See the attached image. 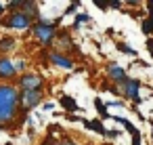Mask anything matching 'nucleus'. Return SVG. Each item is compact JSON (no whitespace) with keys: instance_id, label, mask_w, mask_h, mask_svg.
Instances as JSON below:
<instances>
[{"instance_id":"14","label":"nucleus","mask_w":153,"mask_h":145,"mask_svg":"<svg viewBox=\"0 0 153 145\" xmlns=\"http://www.w3.org/2000/svg\"><path fill=\"white\" fill-rule=\"evenodd\" d=\"M90 128H92V130H97V132H101V135H105V137L109 135V130H105V128H103V122H101V120H90Z\"/></svg>"},{"instance_id":"9","label":"nucleus","mask_w":153,"mask_h":145,"mask_svg":"<svg viewBox=\"0 0 153 145\" xmlns=\"http://www.w3.org/2000/svg\"><path fill=\"white\" fill-rule=\"evenodd\" d=\"M15 76H17V72H15L13 61L9 57H0V78L2 80H13Z\"/></svg>"},{"instance_id":"13","label":"nucleus","mask_w":153,"mask_h":145,"mask_svg":"<svg viewBox=\"0 0 153 145\" xmlns=\"http://www.w3.org/2000/svg\"><path fill=\"white\" fill-rule=\"evenodd\" d=\"M113 120H117V122H122L124 126H126V130L130 132V135H136V128L132 126V122H128L126 118H122V116H113Z\"/></svg>"},{"instance_id":"15","label":"nucleus","mask_w":153,"mask_h":145,"mask_svg":"<svg viewBox=\"0 0 153 145\" xmlns=\"http://www.w3.org/2000/svg\"><path fill=\"white\" fill-rule=\"evenodd\" d=\"M143 32H145V34H151V32H153V15H151L147 21H143Z\"/></svg>"},{"instance_id":"7","label":"nucleus","mask_w":153,"mask_h":145,"mask_svg":"<svg viewBox=\"0 0 153 145\" xmlns=\"http://www.w3.org/2000/svg\"><path fill=\"white\" fill-rule=\"evenodd\" d=\"M107 78H109L111 82H115V84H124V82L128 80L126 70H122V67L115 65V63H109V65H107Z\"/></svg>"},{"instance_id":"4","label":"nucleus","mask_w":153,"mask_h":145,"mask_svg":"<svg viewBox=\"0 0 153 145\" xmlns=\"http://www.w3.org/2000/svg\"><path fill=\"white\" fill-rule=\"evenodd\" d=\"M7 28H11V30H27V28H32V17L25 15L23 11H15L7 19Z\"/></svg>"},{"instance_id":"12","label":"nucleus","mask_w":153,"mask_h":145,"mask_svg":"<svg viewBox=\"0 0 153 145\" xmlns=\"http://www.w3.org/2000/svg\"><path fill=\"white\" fill-rule=\"evenodd\" d=\"M94 107L99 109V116H101V118H111V116H109V111H107V105H103V101H101V99H94Z\"/></svg>"},{"instance_id":"18","label":"nucleus","mask_w":153,"mask_h":145,"mask_svg":"<svg viewBox=\"0 0 153 145\" xmlns=\"http://www.w3.org/2000/svg\"><path fill=\"white\" fill-rule=\"evenodd\" d=\"M147 51H149V55L153 57V38H147Z\"/></svg>"},{"instance_id":"1","label":"nucleus","mask_w":153,"mask_h":145,"mask_svg":"<svg viewBox=\"0 0 153 145\" xmlns=\"http://www.w3.org/2000/svg\"><path fill=\"white\" fill-rule=\"evenodd\" d=\"M32 32H34V36L42 42V46H51V42H53V38H55V34H57V28H55V23L42 21V23L32 25Z\"/></svg>"},{"instance_id":"19","label":"nucleus","mask_w":153,"mask_h":145,"mask_svg":"<svg viewBox=\"0 0 153 145\" xmlns=\"http://www.w3.org/2000/svg\"><path fill=\"white\" fill-rule=\"evenodd\" d=\"M132 145H140V135H132Z\"/></svg>"},{"instance_id":"24","label":"nucleus","mask_w":153,"mask_h":145,"mask_svg":"<svg viewBox=\"0 0 153 145\" xmlns=\"http://www.w3.org/2000/svg\"><path fill=\"white\" fill-rule=\"evenodd\" d=\"M149 124H151V139H153V120H151Z\"/></svg>"},{"instance_id":"3","label":"nucleus","mask_w":153,"mask_h":145,"mask_svg":"<svg viewBox=\"0 0 153 145\" xmlns=\"http://www.w3.org/2000/svg\"><path fill=\"white\" fill-rule=\"evenodd\" d=\"M19 88L21 90H40L44 88V78L40 74H23L19 78Z\"/></svg>"},{"instance_id":"22","label":"nucleus","mask_w":153,"mask_h":145,"mask_svg":"<svg viewBox=\"0 0 153 145\" xmlns=\"http://www.w3.org/2000/svg\"><path fill=\"white\" fill-rule=\"evenodd\" d=\"M61 145H76V143H74V141H63Z\"/></svg>"},{"instance_id":"5","label":"nucleus","mask_w":153,"mask_h":145,"mask_svg":"<svg viewBox=\"0 0 153 145\" xmlns=\"http://www.w3.org/2000/svg\"><path fill=\"white\" fill-rule=\"evenodd\" d=\"M19 101H21L23 109L38 107V105L42 103V93H40V90H21V95H19Z\"/></svg>"},{"instance_id":"11","label":"nucleus","mask_w":153,"mask_h":145,"mask_svg":"<svg viewBox=\"0 0 153 145\" xmlns=\"http://www.w3.org/2000/svg\"><path fill=\"white\" fill-rule=\"evenodd\" d=\"M15 49V40L13 38H0V53H4V57H7V53H11Z\"/></svg>"},{"instance_id":"21","label":"nucleus","mask_w":153,"mask_h":145,"mask_svg":"<svg viewBox=\"0 0 153 145\" xmlns=\"http://www.w3.org/2000/svg\"><path fill=\"white\" fill-rule=\"evenodd\" d=\"M107 7H111V9H120L122 2H107Z\"/></svg>"},{"instance_id":"25","label":"nucleus","mask_w":153,"mask_h":145,"mask_svg":"<svg viewBox=\"0 0 153 145\" xmlns=\"http://www.w3.org/2000/svg\"><path fill=\"white\" fill-rule=\"evenodd\" d=\"M55 145H57V143H55Z\"/></svg>"},{"instance_id":"23","label":"nucleus","mask_w":153,"mask_h":145,"mask_svg":"<svg viewBox=\"0 0 153 145\" xmlns=\"http://www.w3.org/2000/svg\"><path fill=\"white\" fill-rule=\"evenodd\" d=\"M2 13H4V4H2V2H0V15H2Z\"/></svg>"},{"instance_id":"20","label":"nucleus","mask_w":153,"mask_h":145,"mask_svg":"<svg viewBox=\"0 0 153 145\" xmlns=\"http://www.w3.org/2000/svg\"><path fill=\"white\" fill-rule=\"evenodd\" d=\"M76 9H78V2H74V4H69V7H67V11H65V13H67V15H69V13H74V11H76Z\"/></svg>"},{"instance_id":"6","label":"nucleus","mask_w":153,"mask_h":145,"mask_svg":"<svg viewBox=\"0 0 153 145\" xmlns=\"http://www.w3.org/2000/svg\"><path fill=\"white\" fill-rule=\"evenodd\" d=\"M122 88H124V97H126V99H130L134 105H136V103H140V97H138L140 82H138V80H132V78H128V80L122 84Z\"/></svg>"},{"instance_id":"2","label":"nucleus","mask_w":153,"mask_h":145,"mask_svg":"<svg viewBox=\"0 0 153 145\" xmlns=\"http://www.w3.org/2000/svg\"><path fill=\"white\" fill-rule=\"evenodd\" d=\"M19 103V90L11 84H0V109H13Z\"/></svg>"},{"instance_id":"8","label":"nucleus","mask_w":153,"mask_h":145,"mask_svg":"<svg viewBox=\"0 0 153 145\" xmlns=\"http://www.w3.org/2000/svg\"><path fill=\"white\" fill-rule=\"evenodd\" d=\"M48 59H51V63L53 65H57V67H61V70H74V61H71V57H67V55H63V53H51L48 55Z\"/></svg>"},{"instance_id":"16","label":"nucleus","mask_w":153,"mask_h":145,"mask_svg":"<svg viewBox=\"0 0 153 145\" xmlns=\"http://www.w3.org/2000/svg\"><path fill=\"white\" fill-rule=\"evenodd\" d=\"M117 51H120V53H126V55H136V51H134V49H130V46H126L124 42H120V44H117Z\"/></svg>"},{"instance_id":"17","label":"nucleus","mask_w":153,"mask_h":145,"mask_svg":"<svg viewBox=\"0 0 153 145\" xmlns=\"http://www.w3.org/2000/svg\"><path fill=\"white\" fill-rule=\"evenodd\" d=\"M13 65H15V72H23V70L27 67V63H25L23 59H19V61H17V63H13Z\"/></svg>"},{"instance_id":"10","label":"nucleus","mask_w":153,"mask_h":145,"mask_svg":"<svg viewBox=\"0 0 153 145\" xmlns=\"http://www.w3.org/2000/svg\"><path fill=\"white\" fill-rule=\"evenodd\" d=\"M59 103H61V105H63L67 111H82V109H80V105L76 103V99H74V97H67V95H63V97L59 99Z\"/></svg>"}]
</instances>
